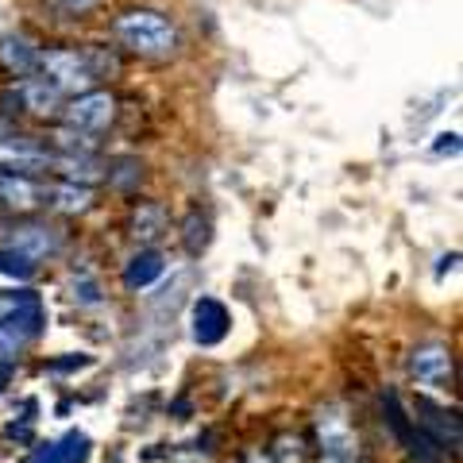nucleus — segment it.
Here are the masks:
<instances>
[{"label": "nucleus", "mask_w": 463, "mask_h": 463, "mask_svg": "<svg viewBox=\"0 0 463 463\" xmlns=\"http://www.w3.org/2000/svg\"><path fill=\"white\" fill-rule=\"evenodd\" d=\"M109 35L116 51L139 58V62H170V58L182 54V27L163 8H147V5L120 8L109 20Z\"/></svg>", "instance_id": "f257e3e1"}, {"label": "nucleus", "mask_w": 463, "mask_h": 463, "mask_svg": "<svg viewBox=\"0 0 463 463\" xmlns=\"http://www.w3.org/2000/svg\"><path fill=\"white\" fill-rule=\"evenodd\" d=\"M317 432V463H371L344 405H321L313 413Z\"/></svg>", "instance_id": "f03ea898"}, {"label": "nucleus", "mask_w": 463, "mask_h": 463, "mask_svg": "<svg viewBox=\"0 0 463 463\" xmlns=\"http://www.w3.org/2000/svg\"><path fill=\"white\" fill-rule=\"evenodd\" d=\"M39 78H47L62 97H74L93 90L97 78L90 70V58H85L81 43H43L39 47Z\"/></svg>", "instance_id": "7ed1b4c3"}, {"label": "nucleus", "mask_w": 463, "mask_h": 463, "mask_svg": "<svg viewBox=\"0 0 463 463\" xmlns=\"http://www.w3.org/2000/svg\"><path fill=\"white\" fill-rule=\"evenodd\" d=\"M116 116H120L116 93L105 90V85H93V90H85V93L66 97L62 112H58V124L78 128V132H90V136H105L116 124Z\"/></svg>", "instance_id": "20e7f679"}, {"label": "nucleus", "mask_w": 463, "mask_h": 463, "mask_svg": "<svg viewBox=\"0 0 463 463\" xmlns=\"http://www.w3.org/2000/svg\"><path fill=\"white\" fill-rule=\"evenodd\" d=\"M383 421H386L390 432H394V440L405 448L410 463H448V452L413 421L410 413H405V405H402V398L394 394V390L383 394Z\"/></svg>", "instance_id": "39448f33"}, {"label": "nucleus", "mask_w": 463, "mask_h": 463, "mask_svg": "<svg viewBox=\"0 0 463 463\" xmlns=\"http://www.w3.org/2000/svg\"><path fill=\"white\" fill-rule=\"evenodd\" d=\"M405 371H410L413 386L429 390V394H452V386H456V355H452V347L440 340L417 344L410 352Z\"/></svg>", "instance_id": "423d86ee"}, {"label": "nucleus", "mask_w": 463, "mask_h": 463, "mask_svg": "<svg viewBox=\"0 0 463 463\" xmlns=\"http://www.w3.org/2000/svg\"><path fill=\"white\" fill-rule=\"evenodd\" d=\"M51 143L27 132H5L0 136V170L12 174H32V178H47L51 174Z\"/></svg>", "instance_id": "0eeeda50"}, {"label": "nucleus", "mask_w": 463, "mask_h": 463, "mask_svg": "<svg viewBox=\"0 0 463 463\" xmlns=\"http://www.w3.org/2000/svg\"><path fill=\"white\" fill-rule=\"evenodd\" d=\"M62 243H66L62 228H54L47 221H20V224H12L5 232V243H0V248L16 251V255L27 259V263L39 267V263H47V259H54L58 251H62Z\"/></svg>", "instance_id": "6e6552de"}, {"label": "nucleus", "mask_w": 463, "mask_h": 463, "mask_svg": "<svg viewBox=\"0 0 463 463\" xmlns=\"http://www.w3.org/2000/svg\"><path fill=\"white\" fill-rule=\"evenodd\" d=\"M47 205V182L32 174L0 170V216H27Z\"/></svg>", "instance_id": "1a4fd4ad"}, {"label": "nucleus", "mask_w": 463, "mask_h": 463, "mask_svg": "<svg viewBox=\"0 0 463 463\" xmlns=\"http://www.w3.org/2000/svg\"><path fill=\"white\" fill-rule=\"evenodd\" d=\"M190 332H194V340L201 347H216L232 332L228 306H224V301H216V298H209V294L194 298V306H190Z\"/></svg>", "instance_id": "9d476101"}, {"label": "nucleus", "mask_w": 463, "mask_h": 463, "mask_svg": "<svg viewBox=\"0 0 463 463\" xmlns=\"http://www.w3.org/2000/svg\"><path fill=\"white\" fill-rule=\"evenodd\" d=\"M413 421L421 425L432 440H437L448 456H456L459 452V440H463V429H459V413L456 410H444V405L437 402H429V398H417L413 405Z\"/></svg>", "instance_id": "9b49d317"}, {"label": "nucleus", "mask_w": 463, "mask_h": 463, "mask_svg": "<svg viewBox=\"0 0 463 463\" xmlns=\"http://www.w3.org/2000/svg\"><path fill=\"white\" fill-rule=\"evenodd\" d=\"M39 47L43 43L32 39L27 32H5L0 35V74L8 81L32 78L39 70Z\"/></svg>", "instance_id": "f8f14e48"}, {"label": "nucleus", "mask_w": 463, "mask_h": 463, "mask_svg": "<svg viewBox=\"0 0 463 463\" xmlns=\"http://www.w3.org/2000/svg\"><path fill=\"white\" fill-rule=\"evenodd\" d=\"M170 232V213L163 201L155 197H139L132 201V213H128V236H132L139 248H155Z\"/></svg>", "instance_id": "ddd939ff"}, {"label": "nucleus", "mask_w": 463, "mask_h": 463, "mask_svg": "<svg viewBox=\"0 0 463 463\" xmlns=\"http://www.w3.org/2000/svg\"><path fill=\"white\" fill-rule=\"evenodd\" d=\"M47 178H62V182H78V185H97V182H105V158H100V151H85V155L54 151Z\"/></svg>", "instance_id": "4468645a"}, {"label": "nucleus", "mask_w": 463, "mask_h": 463, "mask_svg": "<svg viewBox=\"0 0 463 463\" xmlns=\"http://www.w3.org/2000/svg\"><path fill=\"white\" fill-rule=\"evenodd\" d=\"M97 205V185H78V182H47V205L58 216H85Z\"/></svg>", "instance_id": "2eb2a0df"}, {"label": "nucleus", "mask_w": 463, "mask_h": 463, "mask_svg": "<svg viewBox=\"0 0 463 463\" xmlns=\"http://www.w3.org/2000/svg\"><path fill=\"white\" fill-rule=\"evenodd\" d=\"M90 456H93V440L85 437V432L70 429L66 437H58L51 444H39L24 463H90Z\"/></svg>", "instance_id": "dca6fc26"}, {"label": "nucleus", "mask_w": 463, "mask_h": 463, "mask_svg": "<svg viewBox=\"0 0 463 463\" xmlns=\"http://www.w3.org/2000/svg\"><path fill=\"white\" fill-rule=\"evenodd\" d=\"M166 274V255L163 251H155V248H143L139 255H132L124 263V274H120V282L128 294H139V289H147L155 286L158 279Z\"/></svg>", "instance_id": "f3484780"}, {"label": "nucleus", "mask_w": 463, "mask_h": 463, "mask_svg": "<svg viewBox=\"0 0 463 463\" xmlns=\"http://www.w3.org/2000/svg\"><path fill=\"white\" fill-rule=\"evenodd\" d=\"M143 178H147V166H143L139 155H120V158H105V182L112 194L120 197H136Z\"/></svg>", "instance_id": "a211bd4d"}, {"label": "nucleus", "mask_w": 463, "mask_h": 463, "mask_svg": "<svg viewBox=\"0 0 463 463\" xmlns=\"http://www.w3.org/2000/svg\"><path fill=\"white\" fill-rule=\"evenodd\" d=\"M35 340L39 336L20 321V317H5V321H0V367H12L24 355V347L35 344Z\"/></svg>", "instance_id": "6ab92c4d"}, {"label": "nucleus", "mask_w": 463, "mask_h": 463, "mask_svg": "<svg viewBox=\"0 0 463 463\" xmlns=\"http://www.w3.org/2000/svg\"><path fill=\"white\" fill-rule=\"evenodd\" d=\"M81 51H85V58H90V70H93L97 85H100V81L120 78V70H124V54L116 51V47H109V43H81Z\"/></svg>", "instance_id": "aec40b11"}, {"label": "nucleus", "mask_w": 463, "mask_h": 463, "mask_svg": "<svg viewBox=\"0 0 463 463\" xmlns=\"http://www.w3.org/2000/svg\"><path fill=\"white\" fill-rule=\"evenodd\" d=\"M209 243H213V221L201 209H190L185 213V221H182V248L185 255H205L209 251Z\"/></svg>", "instance_id": "412c9836"}, {"label": "nucleus", "mask_w": 463, "mask_h": 463, "mask_svg": "<svg viewBox=\"0 0 463 463\" xmlns=\"http://www.w3.org/2000/svg\"><path fill=\"white\" fill-rule=\"evenodd\" d=\"M267 452L274 463H309V444H306V437H298V432H279Z\"/></svg>", "instance_id": "4be33fe9"}, {"label": "nucleus", "mask_w": 463, "mask_h": 463, "mask_svg": "<svg viewBox=\"0 0 463 463\" xmlns=\"http://www.w3.org/2000/svg\"><path fill=\"white\" fill-rule=\"evenodd\" d=\"M39 5L47 8L54 20H70V24H78V20H90L93 12L105 8V0H39Z\"/></svg>", "instance_id": "5701e85b"}, {"label": "nucleus", "mask_w": 463, "mask_h": 463, "mask_svg": "<svg viewBox=\"0 0 463 463\" xmlns=\"http://www.w3.org/2000/svg\"><path fill=\"white\" fill-rule=\"evenodd\" d=\"M70 298H74L78 306H85V309L105 306V294H100V282L93 279V274H85V270H78L74 279H70Z\"/></svg>", "instance_id": "b1692460"}, {"label": "nucleus", "mask_w": 463, "mask_h": 463, "mask_svg": "<svg viewBox=\"0 0 463 463\" xmlns=\"http://www.w3.org/2000/svg\"><path fill=\"white\" fill-rule=\"evenodd\" d=\"M0 274L12 279V282H32L35 279V263H27L24 255L8 251V248H0Z\"/></svg>", "instance_id": "393cba45"}, {"label": "nucleus", "mask_w": 463, "mask_h": 463, "mask_svg": "<svg viewBox=\"0 0 463 463\" xmlns=\"http://www.w3.org/2000/svg\"><path fill=\"white\" fill-rule=\"evenodd\" d=\"M85 367H93V355H85V352H70L62 359L43 364V371H51V374H74V371H85Z\"/></svg>", "instance_id": "a878e982"}, {"label": "nucleus", "mask_w": 463, "mask_h": 463, "mask_svg": "<svg viewBox=\"0 0 463 463\" xmlns=\"http://www.w3.org/2000/svg\"><path fill=\"white\" fill-rule=\"evenodd\" d=\"M437 155H459V132H440L437 143H432Z\"/></svg>", "instance_id": "bb28decb"}, {"label": "nucleus", "mask_w": 463, "mask_h": 463, "mask_svg": "<svg viewBox=\"0 0 463 463\" xmlns=\"http://www.w3.org/2000/svg\"><path fill=\"white\" fill-rule=\"evenodd\" d=\"M240 463H274V459H270V452H263V448H248Z\"/></svg>", "instance_id": "cd10ccee"}, {"label": "nucleus", "mask_w": 463, "mask_h": 463, "mask_svg": "<svg viewBox=\"0 0 463 463\" xmlns=\"http://www.w3.org/2000/svg\"><path fill=\"white\" fill-rule=\"evenodd\" d=\"M12 309H16V298L0 289V321H5V317H12Z\"/></svg>", "instance_id": "c85d7f7f"}, {"label": "nucleus", "mask_w": 463, "mask_h": 463, "mask_svg": "<svg viewBox=\"0 0 463 463\" xmlns=\"http://www.w3.org/2000/svg\"><path fill=\"white\" fill-rule=\"evenodd\" d=\"M456 263H459V255H456V251H452V255H444V259H440V267H437V279H444L448 270H456Z\"/></svg>", "instance_id": "c756f323"}, {"label": "nucleus", "mask_w": 463, "mask_h": 463, "mask_svg": "<svg viewBox=\"0 0 463 463\" xmlns=\"http://www.w3.org/2000/svg\"><path fill=\"white\" fill-rule=\"evenodd\" d=\"M5 383H8V367H0V390H5Z\"/></svg>", "instance_id": "7c9ffc66"}, {"label": "nucleus", "mask_w": 463, "mask_h": 463, "mask_svg": "<svg viewBox=\"0 0 463 463\" xmlns=\"http://www.w3.org/2000/svg\"><path fill=\"white\" fill-rule=\"evenodd\" d=\"M228 463H240V459H228Z\"/></svg>", "instance_id": "2f4dec72"}]
</instances>
